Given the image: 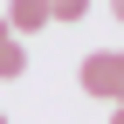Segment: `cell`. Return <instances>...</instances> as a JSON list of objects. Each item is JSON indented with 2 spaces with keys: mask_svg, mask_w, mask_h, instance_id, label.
Instances as JSON below:
<instances>
[{
  "mask_svg": "<svg viewBox=\"0 0 124 124\" xmlns=\"http://www.w3.org/2000/svg\"><path fill=\"white\" fill-rule=\"evenodd\" d=\"M0 21H7V35H41L48 28V0H7Z\"/></svg>",
  "mask_w": 124,
  "mask_h": 124,
  "instance_id": "cell-2",
  "label": "cell"
},
{
  "mask_svg": "<svg viewBox=\"0 0 124 124\" xmlns=\"http://www.w3.org/2000/svg\"><path fill=\"white\" fill-rule=\"evenodd\" d=\"M76 83H83V97H103L117 103V83H124V48H97L76 62Z\"/></svg>",
  "mask_w": 124,
  "mask_h": 124,
  "instance_id": "cell-1",
  "label": "cell"
},
{
  "mask_svg": "<svg viewBox=\"0 0 124 124\" xmlns=\"http://www.w3.org/2000/svg\"><path fill=\"white\" fill-rule=\"evenodd\" d=\"M110 124H124V103H117V110H110Z\"/></svg>",
  "mask_w": 124,
  "mask_h": 124,
  "instance_id": "cell-6",
  "label": "cell"
},
{
  "mask_svg": "<svg viewBox=\"0 0 124 124\" xmlns=\"http://www.w3.org/2000/svg\"><path fill=\"white\" fill-rule=\"evenodd\" d=\"M0 41H14V35H7V21H0Z\"/></svg>",
  "mask_w": 124,
  "mask_h": 124,
  "instance_id": "cell-7",
  "label": "cell"
},
{
  "mask_svg": "<svg viewBox=\"0 0 124 124\" xmlns=\"http://www.w3.org/2000/svg\"><path fill=\"white\" fill-rule=\"evenodd\" d=\"M0 124H7V110H0Z\"/></svg>",
  "mask_w": 124,
  "mask_h": 124,
  "instance_id": "cell-9",
  "label": "cell"
},
{
  "mask_svg": "<svg viewBox=\"0 0 124 124\" xmlns=\"http://www.w3.org/2000/svg\"><path fill=\"white\" fill-rule=\"evenodd\" d=\"M90 0H48V21H83Z\"/></svg>",
  "mask_w": 124,
  "mask_h": 124,
  "instance_id": "cell-4",
  "label": "cell"
},
{
  "mask_svg": "<svg viewBox=\"0 0 124 124\" xmlns=\"http://www.w3.org/2000/svg\"><path fill=\"white\" fill-rule=\"evenodd\" d=\"M117 103H124V83H117Z\"/></svg>",
  "mask_w": 124,
  "mask_h": 124,
  "instance_id": "cell-8",
  "label": "cell"
},
{
  "mask_svg": "<svg viewBox=\"0 0 124 124\" xmlns=\"http://www.w3.org/2000/svg\"><path fill=\"white\" fill-rule=\"evenodd\" d=\"M110 14H117V21H124V0H110Z\"/></svg>",
  "mask_w": 124,
  "mask_h": 124,
  "instance_id": "cell-5",
  "label": "cell"
},
{
  "mask_svg": "<svg viewBox=\"0 0 124 124\" xmlns=\"http://www.w3.org/2000/svg\"><path fill=\"white\" fill-rule=\"evenodd\" d=\"M28 76V41L14 35V41H0V83H21Z\"/></svg>",
  "mask_w": 124,
  "mask_h": 124,
  "instance_id": "cell-3",
  "label": "cell"
}]
</instances>
